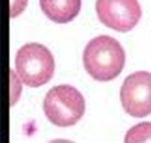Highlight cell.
<instances>
[{"mask_svg": "<svg viewBox=\"0 0 151 143\" xmlns=\"http://www.w3.org/2000/svg\"><path fill=\"white\" fill-rule=\"evenodd\" d=\"M126 54L118 40L108 35L92 39L83 53L86 72L96 81L108 82L116 78L125 66Z\"/></svg>", "mask_w": 151, "mask_h": 143, "instance_id": "1", "label": "cell"}, {"mask_svg": "<svg viewBox=\"0 0 151 143\" xmlns=\"http://www.w3.org/2000/svg\"><path fill=\"white\" fill-rule=\"evenodd\" d=\"M43 111L48 120L60 128L78 123L85 112L83 95L72 85L53 87L43 100Z\"/></svg>", "mask_w": 151, "mask_h": 143, "instance_id": "2", "label": "cell"}, {"mask_svg": "<svg viewBox=\"0 0 151 143\" xmlns=\"http://www.w3.org/2000/svg\"><path fill=\"white\" fill-rule=\"evenodd\" d=\"M54 57L41 43H27L17 51L16 71L21 81L31 88L41 87L54 75Z\"/></svg>", "mask_w": 151, "mask_h": 143, "instance_id": "3", "label": "cell"}, {"mask_svg": "<svg viewBox=\"0 0 151 143\" xmlns=\"http://www.w3.org/2000/svg\"><path fill=\"white\" fill-rule=\"evenodd\" d=\"M120 100L127 114L143 118L151 113V74L137 71L128 75L120 89Z\"/></svg>", "mask_w": 151, "mask_h": 143, "instance_id": "4", "label": "cell"}, {"mask_svg": "<svg viewBox=\"0 0 151 143\" xmlns=\"http://www.w3.org/2000/svg\"><path fill=\"white\" fill-rule=\"evenodd\" d=\"M96 13L106 27L126 32L138 24L142 7L138 0H96Z\"/></svg>", "mask_w": 151, "mask_h": 143, "instance_id": "5", "label": "cell"}, {"mask_svg": "<svg viewBox=\"0 0 151 143\" xmlns=\"http://www.w3.org/2000/svg\"><path fill=\"white\" fill-rule=\"evenodd\" d=\"M43 13L55 23H68L78 16L82 0H40Z\"/></svg>", "mask_w": 151, "mask_h": 143, "instance_id": "6", "label": "cell"}, {"mask_svg": "<svg viewBox=\"0 0 151 143\" xmlns=\"http://www.w3.org/2000/svg\"><path fill=\"white\" fill-rule=\"evenodd\" d=\"M125 142L138 143V142H151V123L144 121L131 128L125 136Z\"/></svg>", "mask_w": 151, "mask_h": 143, "instance_id": "7", "label": "cell"}, {"mask_svg": "<svg viewBox=\"0 0 151 143\" xmlns=\"http://www.w3.org/2000/svg\"><path fill=\"white\" fill-rule=\"evenodd\" d=\"M27 4H28V0H11V4H10L11 18L19 16L27 7Z\"/></svg>", "mask_w": 151, "mask_h": 143, "instance_id": "8", "label": "cell"}]
</instances>
